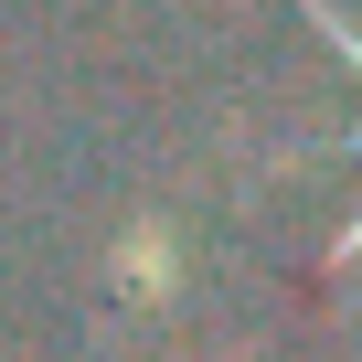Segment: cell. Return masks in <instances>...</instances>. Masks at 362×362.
I'll list each match as a JSON object with an SVG mask.
<instances>
[{"instance_id": "1", "label": "cell", "mask_w": 362, "mask_h": 362, "mask_svg": "<svg viewBox=\"0 0 362 362\" xmlns=\"http://www.w3.org/2000/svg\"><path fill=\"white\" fill-rule=\"evenodd\" d=\"M309 22H320V33H330V43H341V54H351V64H362V33H351V22H341V11H330V0H309ZM351 149H362V128H351Z\"/></svg>"}, {"instance_id": "2", "label": "cell", "mask_w": 362, "mask_h": 362, "mask_svg": "<svg viewBox=\"0 0 362 362\" xmlns=\"http://www.w3.org/2000/svg\"><path fill=\"white\" fill-rule=\"evenodd\" d=\"M341 267H362V214H351V235H341Z\"/></svg>"}]
</instances>
